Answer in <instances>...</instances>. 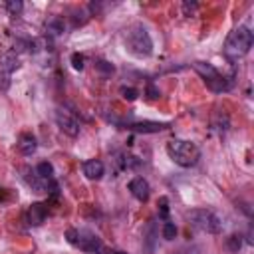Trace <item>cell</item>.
I'll return each mask as SVG.
<instances>
[{"label": "cell", "instance_id": "1", "mask_svg": "<svg viewBox=\"0 0 254 254\" xmlns=\"http://www.w3.org/2000/svg\"><path fill=\"white\" fill-rule=\"evenodd\" d=\"M167 155L173 163H177L179 167H194L200 159V149L192 143V141H185V139H173L167 143Z\"/></svg>", "mask_w": 254, "mask_h": 254}, {"label": "cell", "instance_id": "2", "mask_svg": "<svg viewBox=\"0 0 254 254\" xmlns=\"http://www.w3.org/2000/svg\"><path fill=\"white\" fill-rule=\"evenodd\" d=\"M252 40H254V38H252L250 28H248V26H238V28H234V30L226 36L224 54H226L228 58L238 60V58H242V56H246V54L250 52Z\"/></svg>", "mask_w": 254, "mask_h": 254}, {"label": "cell", "instance_id": "3", "mask_svg": "<svg viewBox=\"0 0 254 254\" xmlns=\"http://www.w3.org/2000/svg\"><path fill=\"white\" fill-rule=\"evenodd\" d=\"M125 42H127L129 52L135 54L137 58H149L153 54V40L143 24H133L127 30Z\"/></svg>", "mask_w": 254, "mask_h": 254}, {"label": "cell", "instance_id": "4", "mask_svg": "<svg viewBox=\"0 0 254 254\" xmlns=\"http://www.w3.org/2000/svg\"><path fill=\"white\" fill-rule=\"evenodd\" d=\"M187 218L200 232H206V234L222 232V218L210 208H192L190 212H187Z\"/></svg>", "mask_w": 254, "mask_h": 254}, {"label": "cell", "instance_id": "5", "mask_svg": "<svg viewBox=\"0 0 254 254\" xmlns=\"http://www.w3.org/2000/svg\"><path fill=\"white\" fill-rule=\"evenodd\" d=\"M65 240L71 244V246H75V248H79V250H83V252H99L101 250V242H99V238H97V234H93L91 230H79V228H69L67 232H65Z\"/></svg>", "mask_w": 254, "mask_h": 254}, {"label": "cell", "instance_id": "6", "mask_svg": "<svg viewBox=\"0 0 254 254\" xmlns=\"http://www.w3.org/2000/svg\"><path fill=\"white\" fill-rule=\"evenodd\" d=\"M18 65H20V60H18V56H16L14 52H8V54L2 56V60H0V89H2V91L8 89V85H10V75H12V71H14Z\"/></svg>", "mask_w": 254, "mask_h": 254}, {"label": "cell", "instance_id": "7", "mask_svg": "<svg viewBox=\"0 0 254 254\" xmlns=\"http://www.w3.org/2000/svg\"><path fill=\"white\" fill-rule=\"evenodd\" d=\"M56 123H58L62 133H65L69 137H77L79 135V123L71 113H67L64 109H58L56 111Z\"/></svg>", "mask_w": 254, "mask_h": 254}, {"label": "cell", "instance_id": "8", "mask_svg": "<svg viewBox=\"0 0 254 254\" xmlns=\"http://www.w3.org/2000/svg\"><path fill=\"white\" fill-rule=\"evenodd\" d=\"M46 216H48V204H44V202H32L28 206L26 214H24V220H26L28 226H40V224H44Z\"/></svg>", "mask_w": 254, "mask_h": 254}, {"label": "cell", "instance_id": "9", "mask_svg": "<svg viewBox=\"0 0 254 254\" xmlns=\"http://www.w3.org/2000/svg\"><path fill=\"white\" fill-rule=\"evenodd\" d=\"M169 127H171V123H161V121H131V123H127V129H131L135 133H161Z\"/></svg>", "mask_w": 254, "mask_h": 254}, {"label": "cell", "instance_id": "10", "mask_svg": "<svg viewBox=\"0 0 254 254\" xmlns=\"http://www.w3.org/2000/svg\"><path fill=\"white\" fill-rule=\"evenodd\" d=\"M127 189L131 190V194H133L139 202H147L149 196H151V187H149V183H147L143 177H135V179H131L129 185H127Z\"/></svg>", "mask_w": 254, "mask_h": 254}, {"label": "cell", "instance_id": "11", "mask_svg": "<svg viewBox=\"0 0 254 254\" xmlns=\"http://www.w3.org/2000/svg\"><path fill=\"white\" fill-rule=\"evenodd\" d=\"M206 83V87L210 89V91H214V93H222V91H230L232 87H234V77L232 75H216V77H212V79H208V81H204Z\"/></svg>", "mask_w": 254, "mask_h": 254}, {"label": "cell", "instance_id": "12", "mask_svg": "<svg viewBox=\"0 0 254 254\" xmlns=\"http://www.w3.org/2000/svg\"><path fill=\"white\" fill-rule=\"evenodd\" d=\"M81 169H83V175H85L89 181H99V179L105 175V167H103V163H101L99 159H89V161H85Z\"/></svg>", "mask_w": 254, "mask_h": 254}, {"label": "cell", "instance_id": "13", "mask_svg": "<svg viewBox=\"0 0 254 254\" xmlns=\"http://www.w3.org/2000/svg\"><path fill=\"white\" fill-rule=\"evenodd\" d=\"M36 149H38V139L32 133H22L18 139V151L28 157V155H34Z\"/></svg>", "mask_w": 254, "mask_h": 254}, {"label": "cell", "instance_id": "14", "mask_svg": "<svg viewBox=\"0 0 254 254\" xmlns=\"http://www.w3.org/2000/svg\"><path fill=\"white\" fill-rule=\"evenodd\" d=\"M192 69L204 79V81H208V79H212V77H216L220 71L212 65V64H208V62H194L192 64Z\"/></svg>", "mask_w": 254, "mask_h": 254}, {"label": "cell", "instance_id": "15", "mask_svg": "<svg viewBox=\"0 0 254 254\" xmlns=\"http://www.w3.org/2000/svg\"><path fill=\"white\" fill-rule=\"evenodd\" d=\"M36 173L42 177V179H54V165L52 163H48V161H42V163H38L36 165Z\"/></svg>", "mask_w": 254, "mask_h": 254}, {"label": "cell", "instance_id": "16", "mask_svg": "<svg viewBox=\"0 0 254 254\" xmlns=\"http://www.w3.org/2000/svg\"><path fill=\"white\" fill-rule=\"evenodd\" d=\"M226 248L236 254V252L242 248V236H240V234H230V236L226 238Z\"/></svg>", "mask_w": 254, "mask_h": 254}, {"label": "cell", "instance_id": "17", "mask_svg": "<svg viewBox=\"0 0 254 254\" xmlns=\"http://www.w3.org/2000/svg\"><path fill=\"white\" fill-rule=\"evenodd\" d=\"M46 28H48V32H52V34H56V36L64 34V30H65V26H64V20H62V18H54V20H50Z\"/></svg>", "mask_w": 254, "mask_h": 254}, {"label": "cell", "instance_id": "18", "mask_svg": "<svg viewBox=\"0 0 254 254\" xmlns=\"http://www.w3.org/2000/svg\"><path fill=\"white\" fill-rule=\"evenodd\" d=\"M95 69L101 71V73H105V75H111V73L115 71V65L109 64L107 60H97V62H95Z\"/></svg>", "mask_w": 254, "mask_h": 254}, {"label": "cell", "instance_id": "19", "mask_svg": "<svg viewBox=\"0 0 254 254\" xmlns=\"http://www.w3.org/2000/svg\"><path fill=\"white\" fill-rule=\"evenodd\" d=\"M175 236H177V226H175V222H169V220H167V222L163 224V238H165V240H173Z\"/></svg>", "mask_w": 254, "mask_h": 254}, {"label": "cell", "instance_id": "20", "mask_svg": "<svg viewBox=\"0 0 254 254\" xmlns=\"http://www.w3.org/2000/svg\"><path fill=\"white\" fill-rule=\"evenodd\" d=\"M119 93H121V97H123V99H127V101H135V99H137V95H139V91H137L135 87H125V85L119 89Z\"/></svg>", "mask_w": 254, "mask_h": 254}, {"label": "cell", "instance_id": "21", "mask_svg": "<svg viewBox=\"0 0 254 254\" xmlns=\"http://www.w3.org/2000/svg\"><path fill=\"white\" fill-rule=\"evenodd\" d=\"M83 65H85V58L81 54H77V52L71 54V67L79 71V69H83Z\"/></svg>", "mask_w": 254, "mask_h": 254}, {"label": "cell", "instance_id": "22", "mask_svg": "<svg viewBox=\"0 0 254 254\" xmlns=\"http://www.w3.org/2000/svg\"><path fill=\"white\" fill-rule=\"evenodd\" d=\"M147 250L151 252L153 248H155V230H153V222H149V226H147Z\"/></svg>", "mask_w": 254, "mask_h": 254}, {"label": "cell", "instance_id": "23", "mask_svg": "<svg viewBox=\"0 0 254 254\" xmlns=\"http://www.w3.org/2000/svg\"><path fill=\"white\" fill-rule=\"evenodd\" d=\"M6 8H8V12H10V14H14V16H16V14H20V12H22V2H20V0H10V2L6 4Z\"/></svg>", "mask_w": 254, "mask_h": 254}, {"label": "cell", "instance_id": "24", "mask_svg": "<svg viewBox=\"0 0 254 254\" xmlns=\"http://www.w3.org/2000/svg\"><path fill=\"white\" fill-rule=\"evenodd\" d=\"M159 95H161V91H159L153 83H149V85H147V97H149V99H157Z\"/></svg>", "mask_w": 254, "mask_h": 254}, {"label": "cell", "instance_id": "25", "mask_svg": "<svg viewBox=\"0 0 254 254\" xmlns=\"http://www.w3.org/2000/svg\"><path fill=\"white\" fill-rule=\"evenodd\" d=\"M192 10H196V4H194V2H185V4H183V12H185V16H190Z\"/></svg>", "mask_w": 254, "mask_h": 254}, {"label": "cell", "instance_id": "26", "mask_svg": "<svg viewBox=\"0 0 254 254\" xmlns=\"http://www.w3.org/2000/svg\"><path fill=\"white\" fill-rule=\"evenodd\" d=\"M167 214H169V206H167V198L163 196V198H161V216L167 218Z\"/></svg>", "mask_w": 254, "mask_h": 254}, {"label": "cell", "instance_id": "27", "mask_svg": "<svg viewBox=\"0 0 254 254\" xmlns=\"http://www.w3.org/2000/svg\"><path fill=\"white\" fill-rule=\"evenodd\" d=\"M6 198H8V190L6 189H0V202L6 200Z\"/></svg>", "mask_w": 254, "mask_h": 254}, {"label": "cell", "instance_id": "28", "mask_svg": "<svg viewBox=\"0 0 254 254\" xmlns=\"http://www.w3.org/2000/svg\"><path fill=\"white\" fill-rule=\"evenodd\" d=\"M115 254H127V252H115Z\"/></svg>", "mask_w": 254, "mask_h": 254}]
</instances>
